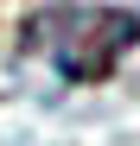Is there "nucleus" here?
<instances>
[{"label": "nucleus", "instance_id": "obj_1", "mask_svg": "<svg viewBox=\"0 0 140 146\" xmlns=\"http://www.w3.org/2000/svg\"><path fill=\"white\" fill-rule=\"evenodd\" d=\"M140 44V13L108 0H57L38 7L19 32V51H32L64 83H102L115 64Z\"/></svg>", "mask_w": 140, "mask_h": 146}]
</instances>
